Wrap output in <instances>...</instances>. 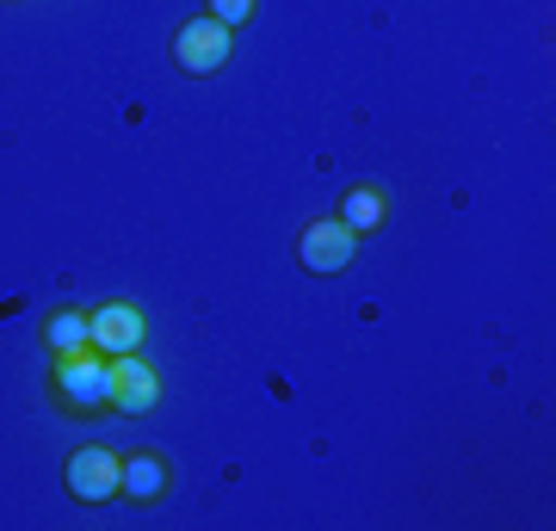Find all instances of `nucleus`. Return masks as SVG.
I'll return each instance as SVG.
<instances>
[{
	"instance_id": "5",
	"label": "nucleus",
	"mask_w": 556,
	"mask_h": 531,
	"mask_svg": "<svg viewBox=\"0 0 556 531\" xmlns=\"http://www.w3.org/2000/svg\"><path fill=\"white\" fill-rule=\"evenodd\" d=\"M87 334H93V353H105V358L137 353V346H149V315H142L137 303L112 296L100 309H87Z\"/></svg>"
},
{
	"instance_id": "6",
	"label": "nucleus",
	"mask_w": 556,
	"mask_h": 531,
	"mask_svg": "<svg viewBox=\"0 0 556 531\" xmlns=\"http://www.w3.org/2000/svg\"><path fill=\"white\" fill-rule=\"evenodd\" d=\"M112 377H118V395H112V414H124V420H142V414H155L161 408V371L142 358V346L137 353H118L112 358Z\"/></svg>"
},
{
	"instance_id": "8",
	"label": "nucleus",
	"mask_w": 556,
	"mask_h": 531,
	"mask_svg": "<svg viewBox=\"0 0 556 531\" xmlns=\"http://www.w3.org/2000/svg\"><path fill=\"white\" fill-rule=\"evenodd\" d=\"M334 217L346 223L358 241H365L371 229H383V217H390V198H383V186H365V179H358V186H346V192H340Z\"/></svg>"
},
{
	"instance_id": "10",
	"label": "nucleus",
	"mask_w": 556,
	"mask_h": 531,
	"mask_svg": "<svg viewBox=\"0 0 556 531\" xmlns=\"http://www.w3.org/2000/svg\"><path fill=\"white\" fill-rule=\"evenodd\" d=\"M204 13H211L217 25H229V31H241V25L260 13V0H204Z\"/></svg>"
},
{
	"instance_id": "1",
	"label": "nucleus",
	"mask_w": 556,
	"mask_h": 531,
	"mask_svg": "<svg viewBox=\"0 0 556 531\" xmlns=\"http://www.w3.org/2000/svg\"><path fill=\"white\" fill-rule=\"evenodd\" d=\"M43 390H50V408L68 414V420H105L112 395H118V377H112L105 353H80V358H50Z\"/></svg>"
},
{
	"instance_id": "9",
	"label": "nucleus",
	"mask_w": 556,
	"mask_h": 531,
	"mask_svg": "<svg viewBox=\"0 0 556 531\" xmlns=\"http://www.w3.org/2000/svg\"><path fill=\"white\" fill-rule=\"evenodd\" d=\"M43 353H50V358H80V353H93V334H87V309H56V315H43Z\"/></svg>"
},
{
	"instance_id": "7",
	"label": "nucleus",
	"mask_w": 556,
	"mask_h": 531,
	"mask_svg": "<svg viewBox=\"0 0 556 531\" xmlns=\"http://www.w3.org/2000/svg\"><path fill=\"white\" fill-rule=\"evenodd\" d=\"M174 494V464L161 452H130L118 470V501H130V507H161Z\"/></svg>"
},
{
	"instance_id": "3",
	"label": "nucleus",
	"mask_w": 556,
	"mask_h": 531,
	"mask_svg": "<svg viewBox=\"0 0 556 531\" xmlns=\"http://www.w3.org/2000/svg\"><path fill=\"white\" fill-rule=\"evenodd\" d=\"M118 470H124V457L112 452V445H80V452L62 464V489H68V501H80V507H105V501H118Z\"/></svg>"
},
{
	"instance_id": "2",
	"label": "nucleus",
	"mask_w": 556,
	"mask_h": 531,
	"mask_svg": "<svg viewBox=\"0 0 556 531\" xmlns=\"http://www.w3.org/2000/svg\"><path fill=\"white\" fill-rule=\"evenodd\" d=\"M229 56H236V31L217 25L211 13H199V20H186L174 31V68L186 80H204V75H217V68H229Z\"/></svg>"
},
{
	"instance_id": "4",
	"label": "nucleus",
	"mask_w": 556,
	"mask_h": 531,
	"mask_svg": "<svg viewBox=\"0 0 556 531\" xmlns=\"http://www.w3.org/2000/svg\"><path fill=\"white\" fill-rule=\"evenodd\" d=\"M353 260H358V236L340 217H316V223H303L298 229V266L303 273L334 278V273H346Z\"/></svg>"
}]
</instances>
